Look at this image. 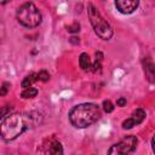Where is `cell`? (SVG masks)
<instances>
[{
    "mask_svg": "<svg viewBox=\"0 0 155 155\" xmlns=\"http://www.w3.org/2000/svg\"><path fill=\"white\" fill-rule=\"evenodd\" d=\"M36 122L38 120H35L33 114H8L0 124V136L6 142L13 140Z\"/></svg>",
    "mask_w": 155,
    "mask_h": 155,
    "instance_id": "cell-1",
    "label": "cell"
},
{
    "mask_svg": "<svg viewBox=\"0 0 155 155\" xmlns=\"http://www.w3.org/2000/svg\"><path fill=\"white\" fill-rule=\"evenodd\" d=\"M101 108L94 103H82L75 105L69 111V121L76 128H86L99 120Z\"/></svg>",
    "mask_w": 155,
    "mask_h": 155,
    "instance_id": "cell-2",
    "label": "cell"
},
{
    "mask_svg": "<svg viewBox=\"0 0 155 155\" xmlns=\"http://www.w3.org/2000/svg\"><path fill=\"white\" fill-rule=\"evenodd\" d=\"M17 21L25 28H35L41 23V12L33 2H24L17 8Z\"/></svg>",
    "mask_w": 155,
    "mask_h": 155,
    "instance_id": "cell-3",
    "label": "cell"
},
{
    "mask_svg": "<svg viewBox=\"0 0 155 155\" xmlns=\"http://www.w3.org/2000/svg\"><path fill=\"white\" fill-rule=\"evenodd\" d=\"M87 13H88V18H90V22L93 27L94 33L101 39L109 40L113 36V29H111L110 24L103 18L101 12L92 4H88L87 5Z\"/></svg>",
    "mask_w": 155,
    "mask_h": 155,
    "instance_id": "cell-4",
    "label": "cell"
},
{
    "mask_svg": "<svg viewBox=\"0 0 155 155\" xmlns=\"http://www.w3.org/2000/svg\"><path fill=\"white\" fill-rule=\"evenodd\" d=\"M138 144V139L134 136H126L119 143L111 145L108 150V155H130L132 154Z\"/></svg>",
    "mask_w": 155,
    "mask_h": 155,
    "instance_id": "cell-5",
    "label": "cell"
},
{
    "mask_svg": "<svg viewBox=\"0 0 155 155\" xmlns=\"http://www.w3.org/2000/svg\"><path fill=\"white\" fill-rule=\"evenodd\" d=\"M144 119H145V111H144L143 109L138 108V109H136V110L132 113V115H131L127 120H125V121L122 122V128L130 130V128H132L133 126L139 125L140 122H143Z\"/></svg>",
    "mask_w": 155,
    "mask_h": 155,
    "instance_id": "cell-6",
    "label": "cell"
},
{
    "mask_svg": "<svg viewBox=\"0 0 155 155\" xmlns=\"http://www.w3.org/2000/svg\"><path fill=\"white\" fill-rule=\"evenodd\" d=\"M138 5H139V2L137 0H116L115 1L116 8L124 15H130V13L134 12L137 10Z\"/></svg>",
    "mask_w": 155,
    "mask_h": 155,
    "instance_id": "cell-7",
    "label": "cell"
},
{
    "mask_svg": "<svg viewBox=\"0 0 155 155\" xmlns=\"http://www.w3.org/2000/svg\"><path fill=\"white\" fill-rule=\"evenodd\" d=\"M79 64H80V68L82 70H88L91 68V59H90V56L86 53V52H82L79 57Z\"/></svg>",
    "mask_w": 155,
    "mask_h": 155,
    "instance_id": "cell-8",
    "label": "cell"
},
{
    "mask_svg": "<svg viewBox=\"0 0 155 155\" xmlns=\"http://www.w3.org/2000/svg\"><path fill=\"white\" fill-rule=\"evenodd\" d=\"M35 81H38V74L31 73V74H29V75H27V76L24 78V80L22 81V87H23V88L31 87V85H33Z\"/></svg>",
    "mask_w": 155,
    "mask_h": 155,
    "instance_id": "cell-9",
    "label": "cell"
},
{
    "mask_svg": "<svg viewBox=\"0 0 155 155\" xmlns=\"http://www.w3.org/2000/svg\"><path fill=\"white\" fill-rule=\"evenodd\" d=\"M144 70H145V74L148 75V79L153 82V78H154V64L153 62L147 58L145 62H144Z\"/></svg>",
    "mask_w": 155,
    "mask_h": 155,
    "instance_id": "cell-10",
    "label": "cell"
},
{
    "mask_svg": "<svg viewBox=\"0 0 155 155\" xmlns=\"http://www.w3.org/2000/svg\"><path fill=\"white\" fill-rule=\"evenodd\" d=\"M50 155H63V147L59 142H52L50 144Z\"/></svg>",
    "mask_w": 155,
    "mask_h": 155,
    "instance_id": "cell-11",
    "label": "cell"
},
{
    "mask_svg": "<svg viewBox=\"0 0 155 155\" xmlns=\"http://www.w3.org/2000/svg\"><path fill=\"white\" fill-rule=\"evenodd\" d=\"M38 94V90L34 88V87H28V88H24V91L21 93V97L22 98H33Z\"/></svg>",
    "mask_w": 155,
    "mask_h": 155,
    "instance_id": "cell-12",
    "label": "cell"
},
{
    "mask_svg": "<svg viewBox=\"0 0 155 155\" xmlns=\"http://www.w3.org/2000/svg\"><path fill=\"white\" fill-rule=\"evenodd\" d=\"M48 79H50V74H48L46 70H41V71H39V73H38V80L46 82Z\"/></svg>",
    "mask_w": 155,
    "mask_h": 155,
    "instance_id": "cell-13",
    "label": "cell"
},
{
    "mask_svg": "<svg viewBox=\"0 0 155 155\" xmlns=\"http://www.w3.org/2000/svg\"><path fill=\"white\" fill-rule=\"evenodd\" d=\"M103 109L105 113H111L114 110V104L110 101H104L103 102Z\"/></svg>",
    "mask_w": 155,
    "mask_h": 155,
    "instance_id": "cell-14",
    "label": "cell"
},
{
    "mask_svg": "<svg viewBox=\"0 0 155 155\" xmlns=\"http://www.w3.org/2000/svg\"><path fill=\"white\" fill-rule=\"evenodd\" d=\"M11 109H12L11 105H5V107H2V108L0 109V119L6 117V116L10 114V110H11Z\"/></svg>",
    "mask_w": 155,
    "mask_h": 155,
    "instance_id": "cell-15",
    "label": "cell"
},
{
    "mask_svg": "<svg viewBox=\"0 0 155 155\" xmlns=\"http://www.w3.org/2000/svg\"><path fill=\"white\" fill-rule=\"evenodd\" d=\"M8 88H10V84L8 82H4L2 86L0 87V96H5L7 93V91H8Z\"/></svg>",
    "mask_w": 155,
    "mask_h": 155,
    "instance_id": "cell-16",
    "label": "cell"
},
{
    "mask_svg": "<svg viewBox=\"0 0 155 155\" xmlns=\"http://www.w3.org/2000/svg\"><path fill=\"white\" fill-rule=\"evenodd\" d=\"M79 30H80V24L79 23H74L73 25L68 27V31H70V33H78Z\"/></svg>",
    "mask_w": 155,
    "mask_h": 155,
    "instance_id": "cell-17",
    "label": "cell"
},
{
    "mask_svg": "<svg viewBox=\"0 0 155 155\" xmlns=\"http://www.w3.org/2000/svg\"><path fill=\"white\" fill-rule=\"evenodd\" d=\"M116 104L119 107H125L126 105V98L125 97H120L117 101H116Z\"/></svg>",
    "mask_w": 155,
    "mask_h": 155,
    "instance_id": "cell-18",
    "label": "cell"
},
{
    "mask_svg": "<svg viewBox=\"0 0 155 155\" xmlns=\"http://www.w3.org/2000/svg\"><path fill=\"white\" fill-rule=\"evenodd\" d=\"M92 68H93V69H92L93 71H97V70H99V69H101V63H99V61H98V62L96 61V62H94V64L92 65Z\"/></svg>",
    "mask_w": 155,
    "mask_h": 155,
    "instance_id": "cell-19",
    "label": "cell"
}]
</instances>
